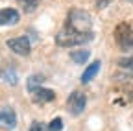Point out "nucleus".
Here are the masks:
<instances>
[{
	"instance_id": "1",
	"label": "nucleus",
	"mask_w": 133,
	"mask_h": 131,
	"mask_svg": "<svg viewBox=\"0 0 133 131\" xmlns=\"http://www.w3.org/2000/svg\"><path fill=\"white\" fill-rule=\"evenodd\" d=\"M92 41V31H79L69 24H65V28L56 35V43L61 48H72V46H79Z\"/></svg>"
},
{
	"instance_id": "2",
	"label": "nucleus",
	"mask_w": 133,
	"mask_h": 131,
	"mask_svg": "<svg viewBox=\"0 0 133 131\" xmlns=\"http://www.w3.org/2000/svg\"><path fill=\"white\" fill-rule=\"evenodd\" d=\"M115 41L124 52L133 50V28L128 22H120L115 30Z\"/></svg>"
},
{
	"instance_id": "3",
	"label": "nucleus",
	"mask_w": 133,
	"mask_h": 131,
	"mask_svg": "<svg viewBox=\"0 0 133 131\" xmlns=\"http://www.w3.org/2000/svg\"><path fill=\"white\" fill-rule=\"evenodd\" d=\"M66 24L79 31H91V15L83 9H72L66 17Z\"/></svg>"
},
{
	"instance_id": "4",
	"label": "nucleus",
	"mask_w": 133,
	"mask_h": 131,
	"mask_svg": "<svg viewBox=\"0 0 133 131\" xmlns=\"http://www.w3.org/2000/svg\"><path fill=\"white\" fill-rule=\"evenodd\" d=\"M85 104H87V96L79 92V91H74L69 100H66V105H69V111L74 114V116H78V114L83 113V109H85Z\"/></svg>"
},
{
	"instance_id": "5",
	"label": "nucleus",
	"mask_w": 133,
	"mask_h": 131,
	"mask_svg": "<svg viewBox=\"0 0 133 131\" xmlns=\"http://www.w3.org/2000/svg\"><path fill=\"white\" fill-rule=\"evenodd\" d=\"M6 44H8V48H11V50L15 54H19V56H30V52H31V44H30L28 37H24V35L8 39Z\"/></svg>"
},
{
	"instance_id": "6",
	"label": "nucleus",
	"mask_w": 133,
	"mask_h": 131,
	"mask_svg": "<svg viewBox=\"0 0 133 131\" xmlns=\"http://www.w3.org/2000/svg\"><path fill=\"white\" fill-rule=\"evenodd\" d=\"M56 100V92L50 91V89H44V87H39L31 92V102L37 104V105H43V104H48V102H54Z\"/></svg>"
},
{
	"instance_id": "7",
	"label": "nucleus",
	"mask_w": 133,
	"mask_h": 131,
	"mask_svg": "<svg viewBox=\"0 0 133 131\" xmlns=\"http://www.w3.org/2000/svg\"><path fill=\"white\" fill-rule=\"evenodd\" d=\"M21 20V15L17 9L8 8V9H0V26H15Z\"/></svg>"
},
{
	"instance_id": "8",
	"label": "nucleus",
	"mask_w": 133,
	"mask_h": 131,
	"mask_svg": "<svg viewBox=\"0 0 133 131\" xmlns=\"http://www.w3.org/2000/svg\"><path fill=\"white\" fill-rule=\"evenodd\" d=\"M17 126V114L13 109H2L0 111V127L4 129H15Z\"/></svg>"
},
{
	"instance_id": "9",
	"label": "nucleus",
	"mask_w": 133,
	"mask_h": 131,
	"mask_svg": "<svg viewBox=\"0 0 133 131\" xmlns=\"http://www.w3.org/2000/svg\"><path fill=\"white\" fill-rule=\"evenodd\" d=\"M100 67H102V63H100V61H92L89 67L83 70V74H81V83H89V81L100 72Z\"/></svg>"
},
{
	"instance_id": "10",
	"label": "nucleus",
	"mask_w": 133,
	"mask_h": 131,
	"mask_svg": "<svg viewBox=\"0 0 133 131\" xmlns=\"http://www.w3.org/2000/svg\"><path fill=\"white\" fill-rule=\"evenodd\" d=\"M0 79L6 81V83H9V85H17V81H19V78H17V70L8 65V67H4L2 72H0Z\"/></svg>"
},
{
	"instance_id": "11",
	"label": "nucleus",
	"mask_w": 133,
	"mask_h": 131,
	"mask_svg": "<svg viewBox=\"0 0 133 131\" xmlns=\"http://www.w3.org/2000/svg\"><path fill=\"white\" fill-rule=\"evenodd\" d=\"M89 56H91V52H89V50H76V52H70L72 61H74V63H79V65L85 63V61L89 59Z\"/></svg>"
},
{
	"instance_id": "12",
	"label": "nucleus",
	"mask_w": 133,
	"mask_h": 131,
	"mask_svg": "<svg viewBox=\"0 0 133 131\" xmlns=\"http://www.w3.org/2000/svg\"><path fill=\"white\" fill-rule=\"evenodd\" d=\"M17 2L22 6V9H24L26 13H31V11H35L37 4H39V0H17Z\"/></svg>"
},
{
	"instance_id": "13",
	"label": "nucleus",
	"mask_w": 133,
	"mask_h": 131,
	"mask_svg": "<svg viewBox=\"0 0 133 131\" xmlns=\"http://www.w3.org/2000/svg\"><path fill=\"white\" fill-rule=\"evenodd\" d=\"M41 76H31L30 79H28V91L30 92H33V91H35V89H39L41 87Z\"/></svg>"
},
{
	"instance_id": "14",
	"label": "nucleus",
	"mask_w": 133,
	"mask_h": 131,
	"mask_svg": "<svg viewBox=\"0 0 133 131\" xmlns=\"http://www.w3.org/2000/svg\"><path fill=\"white\" fill-rule=\"evenodd\" d=\"M118 67H122L124 70H133V57H122V59H118Z\"/></svg>"
},
{
	"instance_id": "15",
	"label": "nucleus",
	"mask_w": 133,
	"mask_h": 131,
	"mask_svg": "<svg viewBox=\"0 0 133 131\" xmlns=\"http://www.w3.org/2000/svg\"><path fill=\"white\" fill-rule=\"evenodd\" d=\"M30 131H52V129H50V126H46L43 122H33L31 127H30Z\"/></svg>"
},
{
	"instance_id": "16",
	"label": "nucleus",
	"mask_w": 133,
	"mask_h": 131,
	"mask_svg": "<svg viewBox=\"0 0 133 131\" xmlns=\"http://www.w3.org/2000/svg\"><path fill=\"white\" fill-rule=\"evenodd\" d=\"M48 126H50V129H52V131H61V129H63V120H61V118H54Z\"/></svg>"
},
{
	"instance_id": "17",
	"label": "nucleus",
	"mask_w": 133,
	"mask_h": 131,
	"mask_svg": "<svg viewBox=\"0 0 133 131\" xmlns=\"http://www.w3.org/2000/svg\"><path fill=\"white\" fill-rule=\"evenodd\" d=\"M111 2H113V0H96V8H98V9H104V8H107Z\"/></svg>"
},
{
	"instance_id": "18",
	"label": "nucleus",
	"mask_w": 133,
	"mask_h": 131,
	"mask_svg": "<svg viewBox=\"0 0 133 131\" xmlns=\"http://www.w3.org/2000/svg\"><path fill=\"white\" fill-rule=\"evenodd\" d=\"M129 2H133V0H129Z\"/></svg>"
}]
</instances>
